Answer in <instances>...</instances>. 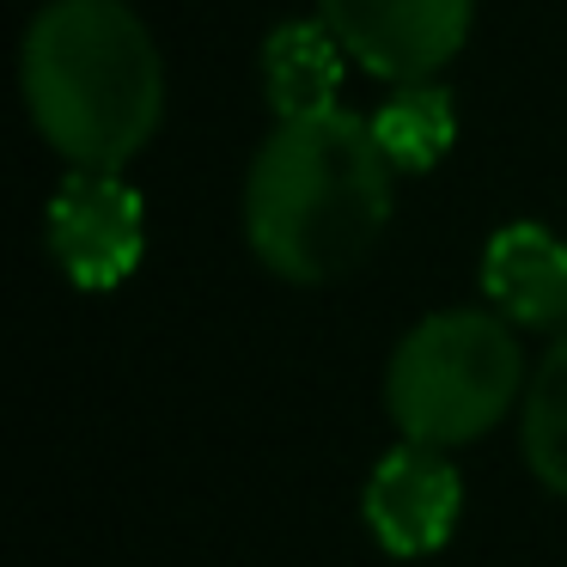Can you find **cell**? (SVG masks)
Segmentation results:
<instances>
[{"label": "cell", "mask_w": 567, "mask_h": 567, "mask_svg": "<svg viewBox=\"0 0 567 567\" xmlns=\"http://www.w3.org/2000/svg\"><path fill=\"white\" fill-rule=\"evenodd\" d=\"M396 165L384 159L372 116L318 111L269 128L245 172V238L269 275L323 287L354 275L396 208Z\"/></svg>", "instance_id": "1"}, {"label": "cell", "mask_w": 567, "mask_h": 567, "mask_svg": "<svg viewBox=\"0 0 567 567\" xmlns=\"http://www.w3.org/2000/svg\"><path fill=\"white\" fill-rule=\"evenodd\" d=\"M19 92L62 165L128 172L159 135L165 62L128 0H43L19 43Z\"/></svg>", "instance_id": "2"}, {"label": "cell", "mask_w": 567, "mask_h": 567, "mask_svg": "<svg viewBox=\"0 0 567 567\" xmlns=\"http://www.w3.org/2000/svg\"><path fill=\"white\" fill-rule=\"evenodd\" d=\"M525 348L518 323H506L494 306L433 311L396 342L384 367V415L415 445H457L482 440L525 403Z\"/></svg>", "instance_id": "3"}, {"label": "cell", "mask_w": 567, "mask_h": 567, "mask_svg": "<svg viewBox=\"0 0 567 567\" xmlns=\"http://www.w3.org/2000/svg\"><path fill=\"white\" fill-rule=\"evenodd\" d=\"M50 257L80 293H111L147 257V202L123 172L68 165L50 196Z\"/></svg>", "instance_id": "4"}, {"label": "cell", "mask_w": 567, "mask_h": 567, "mask_svg": "<svg viewBox=\"0 0 567 567\" xmlns=\"http://www.w3.org/2000/svg\"><path fill=\"white\" fill-rule=\"evenodd\" d=\"M318 19L342 38L348 62H360L372 80L415 86V80H440V68L457 62L476 0H318Z\"/></svg>", "instance_id": "5"}, {"label": "cell", "mask_w": 567, "mask_h": 567, "mask_svg": "<svg viewBox=\"0 0 567 567\" xmlns=\"http://www.w3.org/2000/svg\"><path fill=\"white\" fill-rule=\"evenodd\" d=\"M457 513H464V482L440 445L403 440L372 464L367 488H360V518H367L372 543L403 561L440 555L457 530Z\"/></svg>", "instance_id": "6"}, {"label": "cell", "mask_w": 567, "mask_h": 567, "mask_svg": "<svg viewBox=\"0 0 567 567\" xmlns=\"http://www.w3.org/2000/svg\"><path fill=\"white\" fill-rule=\"evenodd\" d=\"M482 293L518 330H567V238L537 220H513L482 250Z\"/></svg>", "instance_id": "7"}, {"label": "cell", "mask_w": 567, "mask_h": 567, "mask_svg": "<svg viewBox=\"0 0 567 567\" xmlns=\"http://www.w3.org/2000/svg\"><path fill=\"white\" fill-rule=\"evenodd\" d=\"M342 62H348V50L323 19H281L262 38V92H269L275 123L336 111V99H342Z\"/></svg>", "instance_id": "8"}, {"label": "cell", "mask_w": 567, "mask_h": 567, "mask_svg": "<svg viewBox=\"0 0 567 567\" xmlns=\"http://www.w3.org/2000/svg\"><path fill=\"white\" fill-rule=\"evenodd\" d=\"M372 135H379L384 159L396 165V177H421L452 153L457 141V104L445 86L415 80V86H396L391 99L372 111Z\"/></svg>", "instance_id": "9"}, {"label": "cell", "mask_w": 567, "mask_h": 567, "mask_svg": "<svg viewBox=\"0 0 567 567\" xmlns=\"http://www.w3.org/2000/svg\"><path fill=\"white\" fill-rule=\"evenodd\" d=\"M518 452L525 470L567 501V330L543 348L537 372L525 384V403H518Z\"/></svg>", "instance_id": "10"}]
</instances>
